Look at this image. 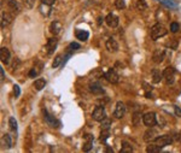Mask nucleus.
Listing matches in <instances>:
<instances>
[{
	"label": "nucleus",
	"instance_id": "23",
	"mask_svg": "<svg viewBox=\"0 0 181 153\" xmlns=\"http://www.w3.org/2000/svg\"><path fill=\"white\" fill-rule=\"evenodd\" d=\"M45 86H46V81L44 79H37L34 82V87H35L36 91H41V89H44Z\"/></svg>",
	"mask_w": 181,
	"mask_h": 153
},
{
	"label": "nucleus",
	"instance_id": "12",
	"mask_svg": "<svg viewBox=\"0 0 181 153\" xmlns=\"http://www.w3.org/2000/svg\"><path fill=\"white\" fill-rule=\"evenodd\" d=\"M57 45H58V40L56 37H52V39H50L47 41V45H46V49H47V53L48 54H52L56 48H57Z\"/></svg>",
	"mask_w": 181,
	"mask_h": 153
},
{
	"label": "nucleus",
	"instance_id": "43",
	"mask_svg": "<svg viewBox=\"0 0 181 153\" xmlns=\"http://www.w3.org/2000/svg\"><path fill=\"white\" fill-rule=\"evenodd\" d=\"M103 21H105V19H103V18H100V17L98 18V23H99V24H101V23H103Z\"/></svg>",
	"mask_w": 181,
	"mask_h": 153
},
{
	"label": "nucleus",
	"instance_id": "11",
	"mask_svg": "<svg viewBox=\"0 0 181 153\" xmlns=\"http://www.w3.org/2000/svg\"><path fill=\"white\" fill-rule=\"evenodd\" d=\"M119 17L116 16V15H113V14H109L106 17H105V22H106V24L109 25L110 28H116L119 25Z\"/></svg>",
	"mask_w": 181,
	"mask_h": 153
},
{
	"label": "nucleus",
	"instance_id": "41",
	"mask_svg": "<svg viewBox=\"0 0 181 153\" xmlns=\"http://www.w3.org/2000/svg\"><path fill=\"white\" fill-rule=\"evenodd\" d=\"M18 65H19V60H18V59H15L14 64H12V68H14V69H17Z\"/></svg>",
	"mask_w": 181,
	"mask_h": 153
},
{
	"label": "nucleus",
	"instance_id": "32",
	"mask_svg": "<svg viewBox=\"0 0 181 153\" xmlns=\"http://www.w3.org/2000/svg\"><path fill=\"white\" fill-rule=\"evenodd\" d=\"M68 52H74V51H77V49H80V44H77V42H71L69 46H68Z\"/></svg>",
	"mask_w": 181,
	"mask_h": 153
},
{
	"label": "nucleus",
	"instance_id": "36",
	"mask_svg": "<svg viewBox=\"0 0 181 153\" xmlns=\"http://www.w3.org/2000/svg\"><path fill=\"white\" fill-rule=\"evenodd\" d=\"M179 29H180L179 23L173 22V23L170 24V31H172V33H176V31H179Z\"/></svg>",
	"mask_w": 181,
	"mask_h": 153
},
{
	"label": "nucleus",
	"instance_id": "22",
	"mask_svg": "<svg viewBox=\"0 0 181 153\" xmlns=\"http://www.w3.org/2000/svg\"><path fill=\"white\" fill-rule=\"evenodd\" d=\"M109 136H110V129H101L99 140L101 142H106V140L109 139Z\"/></svg>",
	"mask_w": 181,
	"mask_h": 153
},
{
	"label": "nucleus",
	"instance_id": "38",
	"mask_svg": "<svg viewBox=\"0 0 181 153\" xmlns=\"http://www.w3.org/2000/svg\"><path fill=\"white\" fill-rule=\"evenodd\" d=\"M14 94H15V98L19 97V94H21V89H19V86L18 84H15L14 86Z\"/></svg>",
	"mask_w": 181,
	"mask_h": 153
},
{
	"label": "nucleus",
	"instance_id": "5",
	"mask_svg": "<svg viewBox=\"0 0 181 153\" xmlns=\"http://www.w3.org/2000/svg\"><path fill=\"white\" fill-rule=\"evenodd\" d=\"M92 117H93L94 121H97V122H101L103 119H104V118L106 117V113H105L104 107H103V106H97V107L94 109L93 113H92Z\"/></svg>",
	"mask_w": 181,
	"mask_h": 153
},
{
	"label": "nucleus",
	"instance_id": "1",
	"mask_svg": "<svg viewBox=\"0 0 181 153\" xmlns=\"http://www.w3.org/2000/svg\"><path fill=\"white\" fill-rule=\"evenodd\" d=\"M168 30L165 29V27H163L162 24H156V25H153V27L151 28V39L152 40H157L159 39V37L167 35Z\"/></svg>",
	"mask_w": 181,
	"mask_h": 153
},
{
	"label": "nucleus",
	"instance_id": "39",
	"mask_svg": "<svg viewBox=\"0 0 181 153\" xmlns=\"http://www.w3.org/2000/svg\"><path fill=\"white\" fill-rule=\"evenodd\" d=\"M55 1H56V0H41V3L44 5H47V6H52L55 4Z\"/></svg>",
	"mask_w": 181,
	"mask_h": 153
},
{
	"label": "nucleus",
	"instance_id": "33",
	"mask_svg": "<svg viewBox=\"0 0 181 153\" xmlns=\"http://www.w3.org/2000/svg\"><path fill=\"white\" fill-rule=\"evenodd\" d=\"M60 64H62V56L58 54V56H56V58H55V60H53V63H52V68H57V66H59Z\"/></svg>",
	"mask_w": 181,
	"mask_h": 153
},
{
	"label": "nucleus",
	"instance_id": "15",
	"mask_svg": "<svg viewBox=\"0 0 181 153\" xmlns=\"http://www.w3.org/2000/svg\"><path fill=\"white\" fill-rule=\"evenodd\" d=\"M89 89H90V92H92L93 94H96V95H99L101 93H104V89H103V87H101V84L99 82L90 83L89 84Z\"/></svg>",
	"mask_w": 181,
	"mask_h": 153
},
{
	"label": "nucleus",
	"instance_id": "42",
	"mask_svg": "<svg viewBox=\"0 0 181 153\" xmlns=\"http://www.w3.org/2000/svg\"><path fill=\"white\" fill-rule=\"evenodd\" d=\"M0 71H1V77L5 79V72H4V69H0Z\"/></svg>",
	"mask_w": 181,
	"mask_h": 153
},
{
	"label": "nucleus",
	"instance_id": "8",
	"mask_svg": "<svg viewBox=\"0 0 181 153\" xmlns=\"http://www.w3.org/2000/svg\"><path fill=\"white\" fill-rule=\"evenodd\" d=\"M158 136V133L156 129H153L152 127H150V129H147L144 134V141L146 142H151V141H154Z\"/></svg>",
	"mask_w": 181,
	"mask_h": 153
},
{
	"label": "nucleus",
	"instance_id": "30",
	"mask_svg": "<svg viewBox=\"0 0 181 153\" xmlns=\"http://www.w3.org/2000/svg\"><path fill=\"white\" fill-rule=\"evenodd\" d=\"M9 125H10L11 130L17 132V121L15 119V117H10V119H9Z\"/></svg>",
	"mask_w": 181,
	"mask_h": 153
},
{
	"label": "nucleus",
	"instance_id": "6",
	"mask_svg": "<svg viewBox=\"0 0 181 153\" xmlns=\"http://www.w3.org/2000/svg\"><path fill=\"white\" fill-rule=\"evenodd\" d=\"M154 142L162 148V147H165L168 145H170L173 142V139L169 135H162V136H157V139L154 140Z\"/></svg>",
	"mask_w": 181,
	"mask_h": 153
},
{
	"label": "nucleus",
	"instance_id": "35",
	"mask_svg": "<svg viewBox=\"0 0 181 153\" xmlns=\"http://www.w3.org/2000/svg\"><path fill=\"white\" fill-rule=\"evenodd\" d=\"M115 6L119 10H122L126 7V1L124 0H115Z\"/></svg>",
	"mask_w": 181,
	"mask_h": 153
},
{
	"label": "nucleus",
	"instance_id": "21",
	"mask_svg": "<svg viewBox=\"0 0 181 153\" xmlns=\"http://www.w3.org/2000/svg\"><path fill=\"white\" fill-rule=\"evenodd\" d=\"M12 21V16H10L9 14H3L1 15V28H5L6 25H9Z\"/></svg>",
	"mask_w": 181,
	"mask_h": 153
},
{
	"label": "nucleus",
	"instance_id": "9",
	"mask_svg": "<svg viewBox=\"0 0 181 153\" xmlns=\"http://www.w3.org/2000/svg\"><path fill=\"white\" fill-rule=\"evenodd\" d=\"M83 140H85V144H83V147H82L83 152L90 151V149H92V146H93V140H94L93 135L92 134H86L83 136Z\"/></svg>",
	"mask_w": 181,
	"mask_h": 153
},
{
	"label": "nucleus",
	"instance_id": "26",
	"mask_svg": "<svg viewBox=\"0 0 181 153\" xmlns=\"http://www.w3.org/2000/svg\"><path fill=\"white\" fill-rule=\"evenodd\" d=\"M141 119H143V114H141L140 112H135V113L133 114V124H134L135 127L140 124Z\"/></svg>",
	"mask_w": 181,
	"mask_h": 153
},
{
	"label": "nucleus",
	"instance_id": "10",
	"mask_svg": "<svg viewBox=\"0 0 181 153\" xmlns=\"http://www.w3.org/2000/svg\"><path fill=\"white\" fill-rule=\"evenodd\" d=\"M104 76H105V79H106L109 82H111V83H117L119 80H120V76L117 75V72H116L113 69L108 70V71L105 72Z\"/></svg>",
	"mask_w": 181,
	"mask_h": 153
},
{
	"label": "nucleus",
	"instance_id": "16",
	"mask_svg": "<svg viewBox=\"0 0 181 153\" xmlns=\"http://www.w3.org/2000/svg\"><path fill=\"white\" fill-rule=\"evenodd\" d=\"M62 24H60V22H58V21H53L52 23H51V27H50V31L52 33L53 35H58L59 33H60V30H62Z\"/></svg>",
	"mask_w": 181,
	"mask_h": 153
},
{
	"label": "nucleus",
	"instance_id": "28",
	"mask_svg": "<svg viewBox=\"0 0 181 153\" xmlns=\"http://www.w3.org/2000/svg\"><path fill=\"white\" fill-rule=\"evenodd\" d=\"M100 123H101V129H110V127H111V119L110 118L105 117Z\"/></svg>",
	"mask_w": 181,
	"mask_h": 153
},
{
	"label": "nucleus",
	"instance_id": "17",
	"mask_svg": "<svg viewBox=\"0 0 181 153\" xmlns=\"http://www.w3.org/2000/svg\"><path fill=\"white\" fill-rule=\"evenodd\" d=\"M75 36H76V39H77V40H80V41H87V40H88V37H89V34H88V31H86V30L76 29V31H75Z\"/></svg>",
	"mask_w": 181,
	"mask_h": 153
},
{
	"label": "nucleus",
	"instance_id": "3",
	"mask_svg": "<svg viewBox=\"0 0 181 153\" xmlns=\"http://www.w3.org/2000/svg\"><path fill=\"white\" fill-rule=\"evenodd\" d=\"M163 77L165 79L168 84H173L174 83V79H175V69L173 66L165 68L164 71H163Z\"/></svg>",
	"mask_w": 181,
	"mask_h": 153
},
{
	"label": "nucleus",
	"instance_id": "29",
	"mask_svg": "<svg viewBox=\"0 0 181 153\" xmlns=\"http://www.w3.org/2000/svg\"><path fill=\"white\" fill-rule=\"evenodd\" d=\"M159 151H161V147L158 145H149L146 148V152H149V153H157Z\"/></svg>",
	"mask_w": 181,
	"mask_h": 153
},
{
	"label": "nucleus",
	"instance_id": "7",
	"mask_svg": "<svg viewBox=\"0 0 181 153\" xmlns=\"http://www.w3.org/2000/svg\"><path fill=\"white\" fill-rule=\"evenodd\" d=\"M126 113V105L122 103V101H119L117 104H116V107H115V111H113V117L116 118H122Z\"/></svg>",
	"mask_w": 181,
	"mask_h": 153
},
{
	"label": "nucleus",
	"instance_id": "40",
	"mask_svg": "<svg viewBox=\"0 0 181 153\" xmlns=\"http://www.w3.org/2000/svg\"><path fill=\"white\" fill-rule=\"evenodd\" d=\"M174 110H175V114H176V116H179V117H181V109L176 106V107H175Z\"/></svg>",
	"mask_w": 181,
	"mask_h": 153
},
{
	"label": "nucleus",
	"instance_id": "27",
	"mask_svg": "<svg viewBox=\"0 0 181 153\" xmlns=\"http://www.w3.org/2000/svg\"><path fill=\"white\" fill-rule=\"evenodd\" d=\"M122 145H123L122 148H121V152L122 153H131V152H133V147H132L131 144H128V142L124 141Z\"/></svg>",
	"mask_w": 181,
	"mask_h": 153
},
{
	"label": "nucleus",
	"instance_id": "2",
	"mask_svg": "<svg viewBox=\"0 0 181 153\" xmlns=\"http://www.w3.org/2000/svg\"><path fill=\"white\" fill-rule=\"evenodd\" d=\"M44 117H45V121L47 122V124H48L50 127H52V128H56V129L60 128V125H62L60 121L57 119L56 117H53L52 114H50L46 110H44Z\"/></svg>",
	"mask_w": 181,
	"mask_h": 153
},
{
	"label": "nucleus",
	"instance_id": "44",
	"mask_svg": "<svg viewBox=\"0 0 181 153\" xmlns=\"http://www.w3.org/2000/svg\"><path fill=\"white\" fill-rule=\"evenodd\" d=\"M106 152H111V153H112L113 151H112V148H109V147H108V148H106Z\"/></svg>",
	"mask_w": 181,
	"mask_h": 153
},
{
	"label": "nucleus",
	"instance_id": "18",
	"mask_svg": "<svg viewBox=\"0 0 181 153\" xmlns=\"http://www.w3.org/2000/svg\"><path fill=\"white\" fill-rule=\"evenodd\" d=\"M151 74H152V82H153V83H159V82L162 81L163 74H162L158 69H153Z\"/></svg>",
	"mask_w": 181,
	"mask_h": 153
},
{
	"label": "nucleus",
	"instance_id": "25",
	"mask_svg": "<svg viewBox=\"0 0 181 153\" xmlns=\"http://www.w3.org/2000/svg\"><path fill=\"white\" fill-rule=\"evenodd\" d=\"M7 5H9V9L12 10L14 12H18L19 11V5H18V3L16 1V0H9Z\"/></svg>",
	"mask_w": 181,
	"mask_h": 153
},
{
	"label": "nucleus",
	"instance_id": "20",
	"mask_svg": "<svg viewBox=\"0 0 181 153\" xmlns=\"http://www.w3.org/2000/svg\"><path fill=\"white\" fill-rule=\"evenodd\" d=\"M157 1H159L162 5L169 7V9H176L179 6L177 1H175V0H157Z\"/></svg>",
	"mask_w": 181,
	"mask_h": 153
},
{
	"label": "nucleus",
	"instance_id": "34",
	"mask_svg": "<svg viewBox=\"0 0 181 153\" xmlns=\"http://www.w3.org/2000/svg\"><path fill=\"white\" fill-rule=\"evenodd\" d=\"M40 71H41V69L40 68H33L32 70H30V72H29V77H36V76L40 74Z\"/></svg>",
	"mask_w": 181,
	"mask_h": 153
},
{
	"label": "nucleus",
	"instance_id": "31",
	"mask_svg": "<svg viewBox=\"0 0 181 153\" xmlns=\"http://www.w3.org/2000/svg\"><path fill=\"white\" fill-rule=\"evenodd\" d=\"M136 7L140 10V11H144L147 9V4H146V0H138L136 3Z\"/></svg>",
	"mask_w": 181,
	"mask_h": 153
},
{
	"label": "nucleus",
	"instance_id": "37",
	"mask_svg": "<svg viewBox=\"0 0 181 153\" xmlns=\"http://www.w3.org/2000/svg\"><path fill=\"white\" fill-rule=\"evenodd\" d=\"M34 1L35 0H23V5L27 9H32L34 6Z\"/></svg>",
	"mask_w": 181,
	"mask_h": 153
},
{
	"label": "nucleus",
	"instance_id": "14",
	"mask_svg": "<svg viewBox=\"0 0 181 153\" xmlns=\"http://www.w3.org/2000/svg\"><path fill=\"white\" fill-rule=\"evenodd\" d=\"M105 46H106V48H108L109 52H112V53H113V52H117V49H119V44L116 42V40L112 39V37L108 39Z\"/></svg>",
	"mask_w": 181,
	"mask_h": 153
},
{
	"label": "nucleus",
	"instance_id": "19",
	"mask_svg": "<svg viewBox=\"0 0 181 153\" xmlns=\"http://www.w3.org/2000/svg\"><path fill=\"white\" fill-rule=\"evenodd\" d=\"M163 58H164V52L162 49H156L154 51V53L152 56V59H153L154 63H161L163 60Z\"/></svg>",
	"mask_w": 181,
	"mask_h": 153
},
{
	"label": "nucleus",
	"instance_id": "13",
	"mask_svg": "<svg viewBox=\"0 0 181 153\" xmlns=\"http://www.w3.org/2000/svg\"><path fill=\"white\" fill-rule=\"evenodd\" d=\"M10 58H11L10 51L6 47H1V49H0V59H1V61L4 63V64H9Z\"/></svg>",
	"mask_w": 181,
	"mask_h": 153
},
{
	"label": "nucleus",
	"instance_id": "24",
	"mask_svg": "<svg viewBox=\"0 0 181 153\" xmlns=\"http://www.w3.org/2000/svg\"><path fill=\"white\" fill-rule=\"evenodd\" d=\"M3 144L6 148H11L12 147V140H11V136L10 134H4L3 136Z\"/></svg>",
	"mask_w": 181,
	"mask_h": 153
},
{
	"label": "nucleus",
	"instance_id": "4",
	"mask_svg": "<svg viewBox=\"0 0 181 153\" xmlns=\"http://www.w3.org/2000/svg\"><path fill=\"white\" fill-rule=\"evenodd\" d=\"M143 122L146 127H153L156 125L157 119H156V113L154 112H147L143 116Z\"/></svg>",
	"mask_w": 181,
	"mask_h": 153
}]
</instances>
